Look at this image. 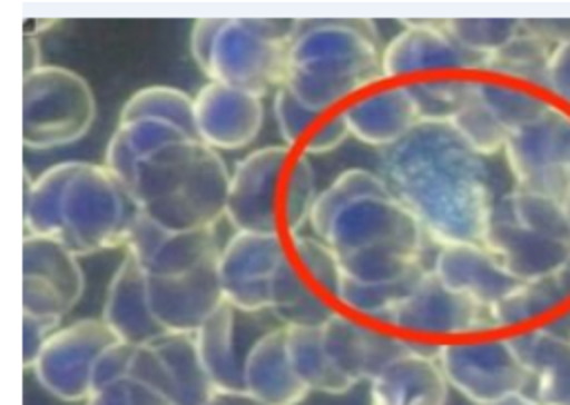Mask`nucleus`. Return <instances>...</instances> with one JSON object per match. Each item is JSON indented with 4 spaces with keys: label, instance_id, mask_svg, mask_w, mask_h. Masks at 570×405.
<instances>
[{
    "label": "nucleus",
    "instance_id": "f257e3e1",
    "mask_svg": "<svg viewBox=\"0 0 570 405\" xmlns=\"http://www.w3.org/2000/svg\"><path fill=\"white\" fill-rule=\"evenodd\" d=\"M105 167L127 187L140 214L165 231L216 229L225 218L229 169L200 140L194 98L151 85L120 109Z\"/></svg>",
    "mask_w": 570,
    "mask_h": 405
},
{
    "label": "nucleus",
    "instance_id": "f03ea898",
    "mask_svg": "<svg viewBox=\"0 0 570 405\" xmlns=\"http://www.w3.org/2000/svg\"><path fill=\"white\" fill-rule=\"evenodd\" d=\"M309 227L336 256L343 271L336 300L354 314L383 323L428 269L423 227L374 171L338 174L318 191Z\"/></svg>",
    "mask_w": 570,
    "mask_h": 405
},
{
    "label": "nucleus",
    "instance_id": "7ed1b4c3",
    "mask_svg": "<svg viewBox=\"0 0 570 405\" xmlns=\"http://www.w3.org/2000/svg\"><path fill=\"white\" fill-rule=\"evenodd\" d=\"M376 174L436 247L483 240L494 207L485 158L452 122L421 120L381 149Z\"/></svg>",
    "mask_w": 570,
    "mask_h": 405
},
{
    "label": "nucleus",
    "instance_id": "20e7f679",
    "mask_svg": "<svg viewBox=\"0 0 570 405\" xmlns=\"http://www.w3.org/2000/svg\"><path fill=\"white\" fill-rule=\"evenodd\" d=\"M138 220L136 200L105 165L73 160L24 176V234L53 238L76 256L125 249Z\"/></svg>",
    "mask_w": 570,
    "mask_h": 405
},
{
    "label": "nucleus",
    "instance_id": "39448f33",
    "mask_svg": "<svg viewBox=\"0 0 570 405\" xmlns=\"http://www.w3.org/2000/svg\"><path fill=\"white\" fill-rule=\"evenodd\" d=\"M125 251L142 269L149 309L165 334H196L225 303L216 229L165 231L140 214Z\"/></svg>",
    "mask_w": 570,
    "mask_h": 405
},
{
    "label": "nucleus",
    "instance_id": "423d86ee",
    "mask_svg": "<svg viewBox=\"0 0 570 405\" xmlns=\"http://www.w3.org/2000/svg\"><path fill=\"white\" fill-rule=\"evenodd\" d=\"M381 80L383 47L370 20H301L281 89L301 107L330 113Z\"/></svg>",
    "mask_w": 570,
    "mask_h": 405
},
{
    "label": "nucleus",
    "instance_id": "0eeeda50",
    "mask_svg": "<svg viewBox=\"0 0 570 405\" xmlns=\"http://www.w3.org/2000/svg\"><path fill=\"white\" fill-rule=\"evenodd\" d=\"M218 271L227 303L267 312L281 325L309 327L336 314L303 274L283 236L234 231L223 245Z\"/></svg>",
    "mask_w": 570,
    "mask_h": 405
},
{
    "label": "nucleus",
    "instance_id": "6e6552de",
    "mask_svg": "<svg viewBox=\"0 0 570 405\" xmlns=\"http://www.w3.org/2000/svg\"><path fill=\"white\" fill-rule=\"evenodd\" d=\"M316 198V174L307 154L287 145H269L234 165L225 218L234 231L289 240L309 227Z\"/></svg>",
    "mask_w": 570,
    "mask_h": 405
},
{
    "label": "nucleus",
    "instance_id": "1a4fd4ad",
    "mask_svg": "<svg viewBox=\"0 0 570 405\" xmlns=\"http://www.w3.org/2000/svg\"><path fill=\"white\" fill-rule=\"evenodd\" d=\"M301 20L203 18L189 33L194 62L212 80L258 98L283 85Z\"/></svg>",
    "mask_w": 570,
    "mask_h": 405
},
{
    "label": "nucleus",
    "instance_id": "9d476101",
    "mask_svg": "<svg viewBox=\"0 0 570 405\" xmlns=\"http://www.w3.org/2000/svg\"><path fill=\"white\" fill-rule=\"evenodd\" d=\"M414 345L412 340L383 334L338 312L321 325L287 327V347L294 369L309 392L343 394L361 381H372L392 358Z\"/></svg>",
    "mask_w": 570,
    "mask_h": 405
},
{
    "label": "nucleus",
    "instance_id": "9b49d317",
    "mask_svg": "<svg viewBox=\"0 0 570 405\" xmlns=\"http://www.w3.org/2000/svg\"><path fill=\"white\" fill-rule=\"evenodd\" d=\"M131 354L102 318H80L51 334L31 369L49 394L78 403L125 376Z\"/></svg>",
    "mask_w": 570,
    "mask_h": 405
},
{
    "label": "nucleus",
    "instance_id": "f8f14e48",
    "mask_svg": "<svg viewBox=\"0 0 570 405\" xmlns=\"http://www.w3.org/2000/svg\"><path fill=\"white\" fill-rule=\"evenodd\" d=\"M96 120L89 82L60 65H40L22 73V142L29 149H53L78 142Z\"/></svg>",
    "mask_w": 570,
    "mask_h": 405
},
{
    "label": "nucleus",
    "instance_id": "ddd939ff",
    "mask_svg": "<svg viewBox=\"0 0 570 405\" xmlns=\"http://www.w3.org/2000/svg\"><path fill=\"white\" fill-rule=\"evenodd\" d=\"M436 360L448 385L474 405H492L530 385V374L508 334L441 343Z\"/></svg>",
    "mask_w": 570,
    "mask_h": 405
},
{
    "label": "nucleus",
    "instance_id": "4468645a",
    "mask_svg": "<svg viewBox=\"0 0 570 405\" xmlns=\"http://www.w3.org/2000/svg\"><path fill=\"white\" fill-rule=\"evenodd\" d=\"M503 156L517 189L561 200L570 187V111L552 102L508 138Z\"/></svg>",
    "mask_w": 570,
    "mask_h": 405
},
{
    "label": "nucleus",
    "instance_id": "2eb2a0df",
    "mask_svg": "<svg viewBox=\"0 0 570 405\" xmlns=\"http://www.w3.org/2000/svg\"><path fill=\"white\" fill-rule=\"evenodd\" d=\"M281 323L267 312L223 303L194 334L198 356L220 396H245V365L256 343Z\"/></svg>",
    "mask_w": 570,
    "mask_h": 405
},
{
    "label": "nucleus",
    "instance_id": "dca6fc26",
    "mask_svg": "<svg viewBox=\"0 0 570 405\" xmlns=\"http://www.w3.org/2000/svg\"><path fill=\"white\" fill-rule=\"evenodd\" d=\"M85 292L78 256L53 238L24 234L22 316L60 325Z\"/></svg>",
    "mask_w": 570,
    "mask_h": 405
},
{
    "label": "nucleus",
    "instance_id": "f3484780",
    "mask_svg": "<svg viewBox=\"0 0 570 405\" xmlns=\"http://www.w3.org/2000/svg\"><path fill=\"white\" fill-rule=\"evenodd\" d=\"M488 56L463 47L443 20H407L383 47L385 80L483 73Z\"/></svg>",
    "mask_w": 570,
    "mask_h": 405
},
{
    "label": "nucleus",
    "instance_id": "a211bd4d",
    "mask_svg": "<svg viewBox=\"0 0 570 405\" xmlns=\"http://www.w3.org/2000/svg\"><path fill=\"white\" fill-rule=\"evenodd\" d=\"M390 327L407 334L461 338L490 334V307L450 289L432 269L387 312L383 318Z\"/></svg>",
    "mask_w": 570,
    "mask_h": 405
},
{
    "label": "nucleus",
    "instance_id": "6ab92c4d",
    "mask_svg": "<svg viewBox=\"0 0 570 405\" xmlns=\"http://www.w3.org/2000/svg\"><path fill=\"white\" fill-rule=\"evenodd\" d=\"M127 374L154 387L169 405H214L220 398L203 367L194 334H165L134 347Z\"/></svg>",
    "mask_w": 570,
    "mask_h": 405
},
{
    "label": "nucleus",
    "instance_id": "aec40b11",
    "mask_svg": "<svg viewBox=\"0 0 570 405\" xmlns=\"http://www.w3.org/2000/svg\"><path fill=\"white\" fill-rule=\"evenodd\" d=\"M265 118L263 98L207 82L194 96V122L203 142L212 149H240L256 140Z\"/></svg>",
    "mask_w": 570,
    "mask_h": 405
},
{
    "label": "nucleus",
    "instance_id": "412c9836",
    "mask_svg": "<svg viewBox=\"0 0 570 405\" xmlns=\"http://www.w3.org/2000/svg\"><path fill=\"white\" fill-rule=\"evenodd\" d=\"M517 280H534L557 271L570 258V240L546 236L517 223L499 202L481 240Z\"/></svg>",
    "mask_w": 570,
    "mask_h": 405
},
{
    "label": "nucleus",
    "instance_id": "4be33fe9",
    "mask_svg": "<svg viewBox=\"0 0 570 405\" xmlns=\"http://www.w3.org/2000/svg\"><path fill=\"white\" fill-rule=\"evenodd\" d=\"M430 269L443 285L485 307L508 296L521 283L483 243L441 245Z\"/></svg>",
    "mask_w": 570,
    "mask_h": 405
},
{
    "label": "nucleus",
    "instance_id": "5701e85b",
    "mask_svg": "<svg viewBox=\"0 0 570 405\" xmlns=\"http://www.w3.org/2000/svg\"><path fill=\"white\" fill-rule=\"evenodd\" d=\"M448 392L436 352L414 345L370 381V405H445Z\"/></svg>",
    "mask_w": 570,
    "mask_h": 405
},
{
    "label": "nucleus",
    "instance_id": "b1692460",
    "mask_svg": "<svg viewBox=\"0 0 570 405\" xmlns=\"http://www.w3.org/2000/svg\"><path fill=\"white\" fill-rule=\"evenodd\" d=\"M350 134L372 147H390L421 122L419 105L407 82L379 87L345 109Z\"/></svg>",
    "mask_w": 570,
    "mask_h": 405
},
{
    "label": "nucleus",
    "instance_id": "393cba45",
    "mask_svg": "<svg viewBox=\"0 0 570 405\" xmlns=\"http://www.w3.org/2000/svg\"><path fill=\"white\" fill-rule=\"evenodd\" d=\"M102 320L111 332L131 347H142L165 336V329L154 318L147 294L145 276L138 260L125 251L116 267L102 305Z\"/></svg>",
    "mask_w": 570,
    "mask_h": 405
},
{
    "label": "nucleus",
    "instance_id": "a878e982",
    "mask_svg": "<svg viewBox=\"0 0 570 405\" xmlns=\"http://www.w3.org/2000/svg\"><path fill=\"white\" fill-rule=\"evenodd\" d=\"M307 394L289 356L287 327L278 325L256 343L247 358L245 396L256 405H298Z\"/></svg>",
    "mask_w": 570,
    "mask_h": 405
},
{
    "label": "nucleus",
    "instance_id": "bb28decb",
    "mask_svg": "<svg viewBox=\"0 0 570 405\" xmlns=\"http://www.w3.org/2000/svg\"><path fill=\"white\" fill-rule=\"evenodd\" d=\"M543 405H570V338L546 325L508 334Z\"/></svg>",
    "mask_w": 570,
    "mask_h": 405
},
{
    "label": "nucleus",
    "instance_id": "cd10ccee",
    "mask_svg": "<svg viewBox=\"0 0 570 405\" xmlns=\"http://www.w3.org/2000/svg\"><path fill=\"white\" fill-rule=\"evenodd\" d=\"M570 303V258L557 271L519 283L508 296L490 305L492 332H519L548 323Z\"/></svg>",
    "mask_w": 570,
    "mask_h": 405
},
{
    "label": "nucleus",
    "instance_id": "c85d7f7f",
    "mask_svg": "<svg viewBox=\"0 0 570 405\" xmlns=\"http://www.w3.org/2000/svg\"><path fill=\"white\" fill-rule=\"evenodd\" d=\"M554 47L521 24V31L488 56L483 73L530 89H546L548 65Z\"/></svg>",
    "mask_w": 570,
    "mask_h": 405
},
{
    "label": "nucleus",
    "instance_id": "c756f323",
    "mask_svg": "<svg viewBox=\"0 0 570 405\" xmlns=\"http://www.w3.org/2000/svg\"><path fill=\"white\" fill-rule=\"evenodd\" d=\"M497 202L517 223H521V225H525L530 229H537V231H541L546 236L570 240L568 223H566L563 207H561L559 198L514 187L512 191L501 196V200H497Z\"/></svg>",
    "mask_w": 570,
    "mask_h": 405
},
{
    "label": "nucleus",
    "instance_id": "7c9ffc66",
    "mask_svg": "<svg viewBox=\"0 0 570 405\" xmlns=\"http://www.w3.org/2000/svg\"><path fill=\"white\" fill-rule=\"evenodd\" d=\"M472 76H436L423 80H410L407 87L419 105L421 120L450 122L463 105Z\"/></svg>",
    "mask_w": 570,
    "mask_h": 405
},
{
    "label": "nucleus",
    "instance_id": "2f4dec72",
    "mask_svg": "<svg viewBox=\"0 0 570 405\" xmlns=\"http://www.w3.org/2000/svg\"><path fill=\"white\" fill-rule=\"evenodd\" d=\"M289 249L294 254V260L303 269V274L312 280V285L327 298H336L343 271L338 267L336 256L332 249L316 238L314 234H298L289 238Z\"/></svg>",
    "mask_w": 570,
    "mask_h": 405
},
{
    "label": "nucleus",
    "instance_id": "473e14b6",
    "mask_svg": "<svg viewBox=\"0 0 570 405\" xmlns=\"http://www.w3.org/2000/svg\"><path fill=\"white\" fill-rule=\"evenodd\" d=\"M443 22L463 47L490 56L521 31L523 18H450Z\"/></svg>",
    "mask_w": 570,
    "mask_h": 405
},
{
    "label": "nucleus",
    "instance_id": "72a5a7b5",
    "mask_svg": "<svg viewBox=\"0 0 570 405\" xmlns=\"http://www.w3.org/2000/svg\"><path fill=\"white\" fill-rule=\"evenodd\" d=\"M85 405H169L154 387L125 374L98 389Z\"/></svg>",
    "mask_w": 570,
    "mask_h": 405
},
{
    "label": "nucleus",
    "instance_id": "f704fd0d",
    "mask_svg": "<svg viewBox=\"0 0 570 405\" xmlns=\"http://www.w3.org/2000/svg\"><path fill=\"white\" fill-rule=\"evenodd\" d=\"M546 91L570 109V42L554 47L548 65Z\"/></svg>",
    "mask_w": 570,
    "mask_h": 405
},
{
    "label": "nucleus",
    "instance_id": "c9c22d12",
    "mask_svg": "<svg viewBox=\"0 0 570 405\" xmlns=\"http://www.w3.org/2000/svg\"><path fill=\"white\" fill-rule=\"evenodd\" d=\"M523 27L552 47L570 42V18H523Z\"/></svg>",
    "mask_w": 570,
    "mask_h": 405
},
{
    "label": "nucleus",
    "instance_id": "e433bc0d",
    "mask_svg": "<svg viewBox=\"0 0 570 405\" xmlns=\"http://www.w3.org/2000/svg\"><path fill=\"white\" fill-rule=\"evenodd\" d=\"M22 65H24L22 73H29L40 67V45L33 36H27V33H22Z\"/></svg>",
    "mask_w": 570,
    "mask_h": 405
},
{
    "label": "nucleus",
    "instance_id": "4c0bfd02",
    "mask_svg": "<svg viewBox=\"0 0 570 405\" xmlns=\"http://www.w3.org/2000/svg\"><path fill=\"white\" fill-rule=\"evenodd\" d=\"M492 405H543V403L537 396H528L525 392H521V394H512L508 398H501V401H497Z\"/></svg>",
    "mask_w": 570,
    "mask_h": 405
},
{
    "label": "nucleus",
    "instance_id": "58836bf2",
    "mask_svg": "<svg viewBox=\"0 0 570 405\" xmlns=\"http://www.w3.org/2000/svg\"><path fill=\"white\" fill-rule=\"evenodd\" d=\"M561 207H563V216L568 223V231H570V187L566 189V194L561 196Z\"/></svg>",
    "mask_w": 570,
    "mask_h": 405
},
{
    "label": "nucleus",
    "instance_id": "ea45409f",
    "mask_svg": "<svg viewBox=\"0 0 570 405\" xmlns=\"http://www.w3.org/2000/svg\"><path fill=\"white\" fill-rule=\"evenodd\" d=\"M218 401H220V398H218ZM218 401H216V403H214V405H220V403H218ZM232 405H256V403H254V401H249V398H247V396H236V398H234V403H232Z\"/></svg>",
    "mask_w": 570,
    "mask_h": 405
},
{
    "label": "nucleus",
    "instance_id": "a19ab883",
    "mask_svg": "<svg viewBox=\"0 0 570 405\" xmlns=\"http://www.w3.org/2000/svg\"><path fill=\"white\" fill-rule=\"evenodd\" d=\"M568 316H570V309H568Z\"/></svg>",
    "mask_w": 570,
    "mask_h": 405
}]
</instances>
